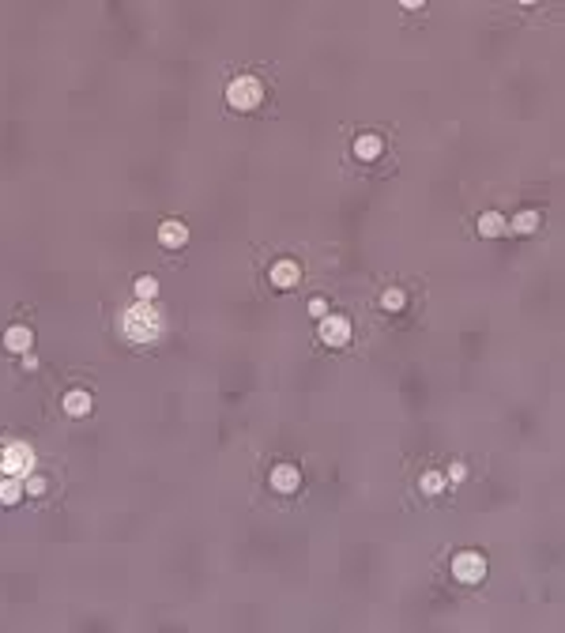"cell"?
<instances>
[{
    "instance_id": "1",
    "label": "cell",
    "mask_w": 565,
    "mask_h": 633,
    "mask_svg": "<svg viewBox=\"0 0 565 633\" xmlns=\"http://www.w3.org/2000/svg\"><path fill=\"white\" fill-rule=\"evenodd\" d=\"M121 336L128 343H155L162 336V313L151 302H136L121 313Z\"/></svg>"
},
{
    "instance_id": "2",
    "label": "cell",
    "mask_w": 565,
    "mask_h": 633,
    "mask_svg": "<svg viewBox=\"0 0 565 633\" xmlns=\"http://www.w3.org/2000/svg\"><path fill=\"white\" fill-rule=\"evenodd\" d=\"M261 98H264V87H261V79H256V76H238V79L226 83V102H230V109H238V114L256 109V106H261Z\"/></svg>"
},
{
    "instance_id": "3",
    "label": "cell",
    "mask_w": 565,
    "mask_h": 633,
    "mask_svg": "<svg viewBox=\"0 0 565 633\" xmlns=\"http://www.w3.org/2000/svg\"><path fill=\"white\" fill-rule=\"evenodd\" d=\"M34 468V452L26 441H12L4 445V452H0V471L4 475H15V479H23V475H31Z\"/></svg>"
},
{
    "instance_id": "4",
    "label": "cell",
    "mask_w": 565,
    "mask_h": 633,
    "mask_svg": "<svg viewBox=\"0 0 565 633\" xmlns=\"http://www.w3.org/2000/svg\"><path fill=\"white\" fill-rule=\"evenodd\" d=\"M452 577H456L460 584H479L486 577V558L479 551H464L452 558Z\"/></svg>"
},
{
    "instance_id": "5",
    "label": "cell",
    "mask_w": 565,
    "mask_h": 633,
    "mask_svg": "<svg viewBox=\"0 0 565 633\" xmlns=\"http://www.w3.org/2000/svg\"><path fill=\"white\" fill-rule=\"evenodd\" d=\"M320 340L328 343V347H343L350 340V321L347 316H336V313L320 316Z\"/></svg>"
},
{
    "instance_id": "6",
    "label": "cell",
    "mask_w": 565,
    "mask_h": 633,
    "mask_svg": "<svg viewBox=\"0 0 565 633\" xmlns=\"http://www.w3.org/2000/svg\"><path fill=\"white\" fill-rule=\"evenodd\" d=\"M298 487H302V471L294 468V464H279V468H272V490H279V494H294Z\"/></svg>"
},
{
    "instance_id": "7",
    "label": "cell",
    "mask_w": 565,
    "mask_h": 633,
    "mask_svg": "<svg viewBox=\"0 0 565 633\" xmlns=\"http://www.w3.org/2000/svg\"><path fill=\"white\" fill-rule=\"evenodd\" d=\"M298 279H302V268L294 264V260H275L272 264V287L291 291V287H298Z\"/></svg>"
},
{
    "instance_id": "8",
    "label": "cell",
    "mask_w": 565,
    "mask_h": 633,
    "mask_svg": "<svg viewBox=\"0 0 565 633\" xmlns=\"http://www.w3.org/2000/svg\"><path fill=\"white\" fill-rule=\"evenodd\" d=\"M159 241L166 249H181L185 241H189V227H185L181 219H166L162 227H159Z\"/></svg>"
},
{
    "instance_id": "9",
    "label": "cell",
    "mask_w": 565,
    "mask_h": 633,
    "mask_svg": "<svg viewBox=\"0 0 565 633\" xmlns=\"http://www.w3.org/2000/svg\"><path fill=\"white\" fill-rule=\"evenodd\" d=\"M4 347L12 351V355H31V347H34L31 328H23V324H12V328L4 332Z\"/></svg>"
},
{
    "instance_id": "10",
    "label": "cell",
    "mask_w": 565,
    "mask_h": 633,
    "mask_svg": "<svg viewBox=\"0 0 565 633\" xmlns=\"http://www.w3.org/2000/svg\"><path fill=\"white\" fill-rule=\"evenodd\" d=\"M64 411H68L72 418H83V415H91V396L83 392V388H72L68 396H64Z\"/></svg>"
},
{
    "instance_id": "11",
    "label": "cell",
    "mask_w": 565,
    "mask_h": 633,
    "mask_svg": "<svg viewBox=\"0 0 565 633\" xmlns=\"http://www.w3.org/2000/svg\"><path fill=\"white\" fill-rule=\"evenodd\" d=\"M505 230H513V234H535V230H539V211H520V215H513V222H505Z\"/></svg>"
},
{
    "instance_id": "12",
    "label": "cell",
    "mask_w": 565,
    "mask_h": 633,
    "mask_svg": "<svg viewBox=\"0 0 565 633\" xmlns=\"http://www.w3.org/2000/svg\"><path fill=\"white\" fill-rule=\"evenodd\" d=\"M26 494L23 490V479H15V475H4V482H0V505H15Z\"/></svg>"
},
{
    "instance_id": "13",
    "label": "cell",
    "mask_w": 565,
    "mask_h": 633,
    "mask_svg": "<svg viewBox=\"0 0 565 633\" xmlns=\"http://www.w3.org/2000/svg\"><path fill=\"white\" fill-rule=\"evenodd\" d=\"M479 234H483V238L505 234V215H497V211H486V215L479 219Z\"/></svg>"
},
{
    "instance_id": "14",
    "label": "cell",
    "mask_w": 565,
    "mask_h": 633,
    "mask_svg": "<svg viewBox=\"0 0 565 633\" xmlns=\"http://www.w3.org/2000/svg\"><path fill=\"white\" fill-rule=\"evenodd\" d=\"M381 147H385V144H381V136H358V139H355V155H358V158H366V162H369V158H377V155H381Z\"/></svg>"
},
{
    "instance_id": "15",
    "label": "cell",
    "mask_w": 565,
    "mask_h": 633,
    "mask_svg": "<svg viewBox=\"0 0 565 633\" xmlns=\"http://www.w3.org/2000/svg\"><path fill=\"white\" fill-rule=\"evenodd\" d=\"M155 294H159V283H155L151 275L136 279V298H140V302H155Z\"/></svg>"
},
{
    "instance_id": "16",
    "label": "cell",
    "mask_w": 565,
    "mask_h": 633,
    "mask_svg": "<svg viewBox=\"0 0 565 633\" xmlns=\"http://www.w3.org/2000/svg\"><path fill=\"white\" fill-rule=\"evenodd\" d=\"M422 490H426V494H441V490H444V475L441 471H426L422 475Z\"/></svg>"
},
{
    "instance_id": "17",
    "label": "cell",
    "mask_w": 565,
    "mask_h": 633,
    "mask_svg": "<svg viewBox=\"0 0 565 633\" xmlns=\"http://www.w3.org/2000/svg\"><path fill=\"white\" fill-rule=\"evenodd\" d=\"M403 302H407V298H403V291H396V287H392V291H385V294H381V305H385L388 313L403 310Z\"/></svg>"
},
{
    "instance_id": "18",
    "label": "cell",
    "mask_w": 565,
    "mask_h": 633,
    "mask_svg": "<svg viewBox=\"0 0 565 633\" xmlns=\"http://www.w3.org/2000/svg\"><path fill=\"white\" fill-rule=\"evenodd\" d=\"M23 490H26L31 498H42V494H45V479H42V475H34V471H31V475L23 479Z\"/></svg>"
},
{
    "instance_id": "19",
    "label": "cell",
    "mask_w": 565,
    "mask_h": 633,
    "mask_svg": "<svg viewBox=\"0 0 565 633\" xmlns=\"http://www.w3.org/2000/svg\"><path fill=\"white\" fill-rule=\"evenodd\" d=\"M464 479H467V468H464V464H452V468H449V482H464Z\"/></svg>"
},
{
    "instance_id": "20",
    "label": "cell",
    "mask_w": 565,
    "mask_h": 633,
    "mask_svg": "<svg viewBox=\"0 0 565 633\" xmlns=\"http://www.w3.org/2000/svg\"><path fill=\"white\" fill-rule=\"evenodd\" d=\"M309 313H313V316H328V302H324V298H313V302H309Z\"/></svg>"
},
{
    "instance_id": "21",
    "label": "cell",
    "mask_w": 565,
    "mask_h": 633,
    "mask_svg": "<svg viewBox=\"0 0 565 633\" xmlns=\"http://www.w3.org/2000/svg\"><path fill=\"white\" fill-rule=\"evenodd\" d=\"M0 452H4V449H0Z\"/></svg>"
}]
</instances>
